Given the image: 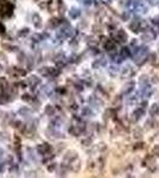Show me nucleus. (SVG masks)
I'll list each match as a JSON object with an SVG mask.
<instances>
[{
	"instance_id": "nucleus-1",
	"label": "nucleus",
	"mask_w": 159,
	"mask_h": 178,
	"mask_svg": "<svg viewBox=\"0 0 159 178\" xmlns=\"http://www.w3.org/2000/svg\"><path fill=\"white\" fill-rule=\"evenodd\" d=\"M128 39L127 33L124 31V30H116V32L114 33V42L116 43H126Z\"/></svg>"
},
{
	"instance_id": "nucleus-2",
	"label": "nucleus",
	"mask_w": 159,
	"mask_h": 178,
	"mask_svg": "<svg viewBox=\"0 0 159 178\" xmlns=\"http://www.w3.org/2000/svg\"><path fill=\"white\" fill-rule=\"evenodd\" d=\"M51 146L49 145V144H46V143H44V144H41V145H38L37 146V152L41 154V156H44V154H48V153H50L51 152Z\"/></svg>"
},
{
	"instance_id": "nucleus-3",
	"label": "nucleus",
	"mask_w": 159,
	"mask_h": 178,
	"mask_svg": "<svg viewBox=\"0 0 159 178\" xmlns=\"http://www.w3.org/2000/svg\"><path fill=\"white\" fill-rule=\"evenodd\" d=\"M39 83H41V78H38V76H36V75H32L27 78V84L31 87V89H33V90Z\"/></svg>"
},
{
	"instance_id": "nucleus-4",
	"label": "nucleus",
	"mask_w": 159,
	"mask_h": 178,
	"mask_svg": "<svg viewBox=\"0 0 159 178\" xmlns=\"http://www.w3.org/2000/svg\"><path fill=\"white\" fill-rule=\"evenodd\" d=\"M77 159V153L75 152V151H68L65 154H64V162H67V163H73V162H75Z\"/></svg>"
},
{
	"instance_id": "nucleus-5",
	"label": "nucleus",
	"mask_w": 159,
	"mask_h": 178,
	"mask_svg": "<svg viewBox=\"0 0 159 178\" xmlns=\"http://www.w3.org/2000/svg\"><path fill=\"white\" fill-rule=\"evenodd\" d=\"M128 29H130L132 32L138 33L141 30V23L138 22V20H133V22H131L130 24H128Z\"/></svg>"
},
{
	"instance_id": "nucleus-6",
	"label": "nucleus",
	"mask_w": 159,
	"mask_h": 178,
	"mask_svg": "<svg viewBox=\"0 0 159 178\" xmlns=\"http://www.w3.org/2000/svg\"><path fill=\"white\" fill-rule=\"evenodd\" d=\"M1 13H4V16H5V17H10V16H12V13H13V5H12V4H10V3H7V4L3 5Z\"/></svg>"
},
{
	"instance_id": "nucleus-7",
	"label": "nucleus",
	"mask_w": 159,
	"mask_h": 178,
	"mask_svg": "<svg viewBox=\"0 0 159 178\" xmlns=\"http://www.w3.org/2000/svg\"><path fill=\"white\" fill-rule=\"evenodd\" d=\"M12 100H13V97L10 94H7L6 92H0V105H5L8 101H12Z\"/></svg>"
},
{
	"instance_id": "nucleus-8",
	"label": "nucleus",
	"mask_w": 159,
	"mask_h": 178,
	"mask_svg": "<svg viewBox=\"0 0 159 178\" xmlns=\"http://www.w3.org/2000/svg\"><path fill=\"white\" fill-rule=\"evenodd\" d=\"M105 49L107 51H113L116 49V43L113 41V39H108V41H106V43H105Z\"/></svg>"
},
{
	"instance_id": "nucleus-9",
	"label": "nucleus",
	"mask_w": 159,
	"mask_h": 178,
	"mask_svg": "<svg viewBox=\"0 0 159 178\" xmlns=\"http://www.w3.org/2000/svg\"><path fill=\"white\" fill-rule=\"evenodd\" d=\"M144 113H145V111H144V108H141V107H139V108H137V109L134 111V113H133V120H139L143 115H144Z\"/></svg>"
},
{
	"instance_id": "nucleus-10",
	"label": "nucleus",
	"mask_w": 159,
	"mask_h": 178,
	"mask_svg": "<svg viewBox=\"0 0 159 178\" xmlns=\"http://www.w3.org/2000/svg\"><path fill=\"white\" fill-rule=\"evenodd\" d=\"M121 75H122V77H131L132 75H133V69L131 68V67H125L122 70H121Z\"/></svg>"
},
{
	"instance_id": "nucleus-11",
	"label": "nucleus",
	"mask_w": 159,
	"mask_h": 178,
	"mask_svg": "<svg viewBox=\"0 0 159 178\" xmlns=\"http://www.w3.org/2000/svg\"><path fill=\"white\" fill-rule=\"evenodd\" d=\"M32 22H33V24H35V26L37 29H41L42 27V18L39 17L37 13H35L32 16Z\"/></svg>"
},
{
	"instance_id": "nucleus-12",
	"label": "nucleus",
	"mask_w": 159,
	"mask_h": 178,
	"mask_svg": "<svg viewBox=\"0 0 159 178\" xmlns=\"http://www.w3.org/2000/svg\"><path fill=\"white\" fill-rule=\"evenodd\" d=\"M50 71H51V68H48V67H42L38 69V74L42 76H45V77L50 76Z\"/></svg>"
},
{
	"instance_id": "nucleus-13",
	"label": "nucleus",
	"mask_w": 159,
	"mask_h": 178,
	"mask_svg": "<svg viewBox=\"0 0 159 178\" xmlns=\"http://www.w3.org/2000/svg\"><path fill=\"white\" fill-rule=\"evenodd\" d=\"M59 24H61V22H59L57 18H51L50 20L48 22V27L49 29H56Z\"/></svg>"
},
{
	"instance_id": "nucleus-14",
	"label": "nucleus",
	"mask_w": 159,
	"mask_h": 178,
	"mask_svg": "<svg viewBox=\"0 0 159 178\" xmlns=\"http://www.w3.org/2000/svg\"><path fill=\"white\" fill-rule=\"evenodd\" d=\"M69 16H70L71 19H76V18H78L80 16H81V12H80V10H78V8L73 7V8L70 10V11H69Z\"/></svg>"
},
{
	"instance_id": "nucleus-15",
	"label": "nucleus",
	"mask_w": 159,
	"mask_h": 178,
	"mask_svg": "<svg viewBox=\"0 0 159 178\" xmlns=\"http://www.w3.org/2000/svg\"><path fill=\"white\" fill-rule=\"evenodd\" d=\"M119 54H120V56L124 58V59H126L127 57H130L131 56V51H130V49L128 48H126V46H124L120 51H119Z\"/></svg>"
},
{
	"instance_id": "nucleus-16",
	"label": "nucleus",
	"mask_w": 159,
	"mask_h": 178,
	"mask_svg": "<svg viewBox=\"0 0 159 178\" xmlns=\"http://www.w3.org/2000/svg\"><path fill=\"white\" fill-rule=\"evenodd\" d=\"M18 114L20 115V116H24V118H29L30 115H31V113H30L27 107H22L18 111Z\"/></svg>"
},
{
	"instance_id": "nucleus-17",
	"label": "nucleus",
	"mask_w": 159,
	"mask_h": 178,
	"mask_svg": "<svg viewBox=\"0 0 159 178\" xmlns=\"http://www.w3.org/2000/svg\"><path fill=\"white\" fill-rule=\"evenodd\" d=\"M133 88H134V82H128V84H126L122 89V93L124 94H130L132 90H133Z\"/></svg>"
},
{
	"instance_id": "nucleus-18",
	"label": "nucleus",
	"mask_w": 159,
	"mask_h": 178,
	"mask_svg": "<svg viewBox=\"0 0 159 178\" xmlns=\"http://www.w3.org/2000/svg\"><path fill=\"white\" fill-rule=\"evenodd\" d=\"M150 114H151L152 116L159 114V103H153V105L151 106V108H150Z\"/></svg>"
},
{
	"instance_id": "nucleus-19",
	"label": "nucleus",
	"mask_w": 159,
	"mask_h": 178,
	"mask_svg": "<svg viewBox=\"0 0 159 178\" xmlns=\"http://www.w3.org/2000/svg\"><path fill=\"white\" fill-rule=\"evenodd\" d=\"M55 112H56V109H55L54 106H51V105L45 106V114H46L48 116H52V115L55 114Z\"/></svg>"
},
{
	"instance_id": "nucleus-20",
	"label": "nucleus",
	"mask_w": 159,
	"mask_h": 178,
	"mask_svg": "<svg viewBox=\"0 0 159 178\" xmlns=\"http://www.w3.org/2000/svg\"><path fill=\"white\" fill-rule=\"evenodd\" d=\"M1 48L4 49V50H7V51H17V50H18L17 46L11 45V44H3Z\"/></svg>"
},
{
	"instance_id": "nucleus-21",
	"label": "nucleus",
	"mask_w": 159,
	"mask_h": 178,
	"mask_svg": "<svg viewBox=\"0 0 159 178\" xmlns=\"http://www.w3.org/2000/svg\"><path fill=\"white\" fill-rule=\"evenodd\" d=\"M87 43H88V45H90V46H95L97 44V41H96V38L94 36H90V37L87 38Z\"/></svg>"
},
{
	"instance_id": "nucleus-22",
	"label": "nucleus",
	"mask_w": 159,
	"mask_h": 178,
	"mask_svg": "<svg viewBox=\"0 0 159 178\" xmlns=\"http://www.w3.org/2000/svg\"><path fill=\"white\" fill-rule=\"evenodd\" d=\"M8 86V82L5 77H0V88H1V90H5Z\"/></svg>"
},
{
	"instance_id": "nucleus-23",
	"label": "nucleus",
	"mask_w": 159,
	"mask_h": 178,
	"mask_svg": "<svg viewBox=\"0 0 159 178\" xmlns=\"http://www.w3.org/2000/svg\"><path fill=\"white\" fill-rule=\"evenodd\" d=\"M93 115V112L89 107H84L82 109V116H92Z\"/></svg>"
},
{
	"instance_id": "nucleus-24",
	"label": "nucleus",
	"mask_w": 159,
	"mask_h": 178,
	"mask_svg": "<svg viewBox=\"0 0 159 178\" xmlns=\"http://www.w3.org/2000/svg\"><path fill=\"white\" fill-rule=\"evenodd\" d=\"M27 156H29V158H30V159H31V160H36V154H35V151L32 150V148L31 147H27Z\"/></svg>"
},
{
	"instance_id": "nucleus-25",
	"label": "nucleus",
	"mask_w": 159,
	"mask_h": 178,
	"mask_svg": "<svg viewBox=\"0 0 159 178\" xmlns=\"http://www.w3.org/2000/svg\"><path fill=\"white\" fill-rule=\"evenodd\" d=\"M25 59H26V55L20 51V52L18 54V62L20 63V64H23V63H25Z\"/></svg>"
},
{
	"instance_id": "nucleus-26",
	"label": "nucleus",
	"mask_w": 159,
	"mask_h": 178,
	"mask_svg": "<svg viewBox=\"0 0 159 178\" xmlns=\"http://www.w3.org/2000/svg\"><path fill=\"white\" fill-rule=\"evenodd\" d=\"M32 41H33V42H36V43H37V42H41V41H43L42 33H39V35H38V33H35V35L32 36Z\"/></svg>"
},
{
	"instance_id": "nucleus-27",
	"label": "nucleus",
	"mask_w": 159,
	"mask_h": 178,
	"mask_svg": "<svg viewBox=\"0 0 159 178\" xmlns=\"http://www.w3.org/2000/svg\"><path fill=\"white\" fill-rule=\"evenodd\" d=\"M10 173H12V175L18 173V165L11 164V167H10Z\"/></svg>"
},
{
	"instance_id": "nucleus-28",
	"label": "nucleus",
	"mask_w": 159,
	"mask_h": 178,
	"mask_svg": "<svg viewBox=\"0 0 159 178\" xmlns=\"http://www.w3.org/2000/svg\"><path fill=\"white\" fill-rule=\"evenodd\" d=\"M146 59H148V62H151V63H154L156 62V59H157V55L156 54H150L147 57H146Z\"/></svg>"
},
{
	"instance_id": "nucleus-29",
	"label": "nucleus",
	"mask_w": 159,
	"mask_h": 178,
	"mask_svg": "<svg viewBox=\"0 0 159 178\" xmlns=\"http://www.w3.org/2000/svg\"><path fill=\"white\" fill-rule=\"evenodd\" d=\"M92 143H93V140H92V138H89V137L82 140V145H83V146H90Z\"/></svg>"
},
{
	"instance_id": "nucleus-30",
	"label": "nucleus",
	"mask_w": 159,
	"mask_h": 178,
	"mask_svg": "<svg viewBox=\"0 0 159 178\" xmlns=\"http://www.w3.org/2000/svg\"><path fill=\"white\" fill-rule=\"evenodd\" d=\"M30 33V30L29 29H23V30H20V31H19V37H25V36H27Z\"/></svg>"
},
{
	"instance_id": "nucleus-31",
	"label": "nucleus",
	"mask_w": 159,
	"mask_h": 178,
	"mask_svg": "<svg viewBox=\"0 0 159 178\" xmlns=\"http://www.w3.org/2000/svg\"><path fill=\"white\" fill-rule=\"evenodd\" d=\"M22 99H23V101H26V102H31L33 99H32V96L30 95V94H24L23 96H22Z\"/></svg>"
},
{
	"instance_id": "nucleus-32",
	"label": "nucleus",
	"mask_w": 159,
	"mask_h": 178,
	"mask_svg": "<svg viewBox=\"0 0 159 178\" xmlns=\"http://www.w3.org/2000/svg\"><path fill=\"white\" fill-rule=\"evenodd\" d=\"M56 167H57V164H55V163H51L50 165L48 166V171L52 172V171H55V170H56Z\"/></svg>"
},
{
	"instance_id": "nucleus-33",
	"label": "nucleus",
	"mask_w": 159,
	"mask_h": 178,
	"mask_svg": "<svg viewBox=\"0 0 159 178\" xmlns=\"http://www.w3.org/2000/svg\"><path fill=\"white\" fill-rule=\"evenodd\" d=\"M13 125H14V126H13L14 128H19V130H22V128H23V124H22L20 121H14V120H13Z\"/></svg>"
},
{
	"instance_id": "nucleus-34",
	"label": "nucleus",
	"mask_w": 159,
	"mask_h": 178,
	"mask_svg": "<svg viewBox=\"0 0 159 178\" xmlns=\"http://www.w3.org/2000/svg\"><path fill=\"white\" fill-rule=\"evenodd\" d=\"M118 71H119V69L116 68V67H111V68H109V73H111L112 75H115V74H118Z\"/></svg>"
},
{
	"instance_id": "nucleus-35",
	"label": "nucleus",
	"mask_w": 159,
	"mask_h": 178,
	"mask_svg": "<svg viewBox=\"0 0 159 178\" xmlns=\"http://www.w3.org/2000/svg\"><path fill=\"white\" fill-rule=\"evenodd\" d=\"M134 148L135 150H141V148H144V143H137Z\"/></svg>"
},
{
	"instance_id": "nucleus-36",
	"label": "nucleus",
	"mask_w": 159,
	"mask_h": 178,
	"mask_svg": "<svg viewBox=\"0 0 159 178\" xmlns=\"http://www.w3.org/2000/svg\"><path fill=\"white\" fill-rule=\"evenodd\" d=\"M153 153H154V156L159 157V145L154 146V148H153Z\"/></svg>"
},
{
	"instance_id": "nucleus-37",
	"label": "nucleus",
	"mask_w": 159,
	"mask_h": 178,
	"mask_svg": "<svg viewBox=\"0 0 159 178\" xmlns=\"http://www.w3.org/2000/svg\"><path fill=\"white\" fill-rule=\"evenodd\" d=\"M134 137H135V138H141V131H140V130H138V131L135 130V131H134Z\"/></svg>"
},
{
	"instance_id": "nucleus-38",
	"label": "nucleus",
	"mask_w": 159,
	"mask_h": 178,
	"mask_svg": "<svg viewBox=\"0 0 159 178\" xmlns=\"http://www.w3.org/2000/svg\"><path fill=\"white\" fill-rule=\"evenodd\" d=\"M57 92H58V93H61V94H64V93H65V89H64L63 87H61L59 89H57Z\"/></svg>"
},
{
	"instance_id": "nucleus-39",
	"label": "nucleus",
	"mask_w": 159,
	"mask_h": 178,
	"mask_svg": "<svg viewBox=\"0 0 159 178\" xmlns=\"http://www.w3.org/2000/svg\"><path fill=\"white\" fill-rule=\"evenodd\" d=\"M5 170V164H3V163H0V172H3Z\"/></svg>"
},
{
	"instance_id": "nucleus-40",
	"label": "nucleus",
	"mask_w": 159,
	"mask_h": 178,
	"mask_svg": "<svg viewBox=\"0 0 159 178\" xmlns=\"http://www.w3.org/2000/svg\"><path fill=\"white\" fill-rule=\"evenodd\" d=\"M0 32H1V33L5 32V27H4V25H3L1 23H0Z\"/></svg>"
},
{
	"instance_id": "nucleus-41",
	"label": "nucleus",
	"mask_w": 159,
	"mask_h": 178,
	"mask_svg": "<svg viewBox=\"0 0 159 178\" xmlns=\"http://www.w3.org/2000/svg\"><path fill=\"white\" fill-rule=\"evenodd\" d=\"M83 4H86V5L92 4V0H83Z\"/></svg>"
},
{
	"instance_id": "nucleus-42",
	"label": "nucleus",
	"mask_w": 159,
	"mask_h": 178,
	"mask_svg": "<svg viewBox=\"0 0 159 178\" xmlns=\"http://www.w3.org/2000/svg\"><path fill=\"white\" fill-rule=\"evenodd\" d=\"M131 45H132V46H135V45H137V39H132Z\"/></svg>"
},
{
	"instance_id": "nucleus-43",
	"label": "nucleus",
	"mask_w": 159,
	"mask_h": 178,
	"mask_svg": "<svg viewBox=\"0 0 159 178\" xmlns=\"http://www.w3.org/2000/svg\"><path fill=\"white\" fill-rule=\"evenodd\" d=\"M3 156H4V151L0 150V158H3Z\"/></svg>"
},
{
	"instance_id": "nucleus-44",
	"label": "nucleus",
	"mask_w": 159,
	"mask_h": 178,
	"mask_svg": "<svg viewBox=\"0 0 159 178\" xmlns=\"http://www.w3.org/2000/svg\"><path fill=\"white\" fill-rule=\"evenodd\" d=\"M1 10H3V5H1V3H0V13H1Z\"/></svg>"
}]
</instances>
